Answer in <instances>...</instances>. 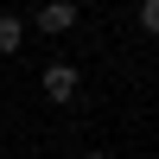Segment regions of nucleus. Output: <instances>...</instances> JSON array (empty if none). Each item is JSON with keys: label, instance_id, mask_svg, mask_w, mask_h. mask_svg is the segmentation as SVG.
I'll use <instances>...</instances> for the list:
<instances>
[{"label": "nucleus", "instance_id": "f257e3e1", "mask_svg": "<svg viewBox=\"0 0 159 159\" xmlns=\"http://www.w3.org/2000/svg\"><path fill=\"white\" fill-rule=\"evenodd\" d=\"M76 89H83V83H76L70 64H51V70H45V96L51 102H76Z\"/></svg>", "mask_w": 159, "mask_h": 159}, {"label": "nucleus", "instance_id": "f03ea898", "mask_svg": "<svg viewBox=\"0 0 159 159\" xmlns=\"http://www.w3.org/2000/svg\"><path fill=\"white\" fill-rule=\"evenodd\" d=\"M32 25H38V32H64V25H76V7H70V0H51V7L32 13Z\"/></svg>", "mask_w": 159, "mask_h": 159}, {"label": "nucleus", "instance_id": "7ed1b4c3", "mask_svg": "<svg viewBox=\"0 0 159 159\" xmlns=\"http://www.w3.org/2000/svg\"><path fill=\"white\" fill-rule=\"evenodd\" d=\"M25 45V19L19 13H0V51H19Z\"/></svg>", "mask_w": 159, "mask_h": 159}, {"label": "nucleus", "instance_id": "20e7f679", "mask_svg": "<svg viewBox=\"0 0 159 159\" xmlns=\"http://www.w3.org/2000/svg\"><path fill=\"white\" fill-rule=\"evenodd\" d=\"M140 19H147V32H159V0H147V7H140Z\"/></svg>", "mask_w": 159, "mask_h": 159}, {"label": "nucleus", "instance_id": "39448f33", "mask_svg": "<svg viewBox=\"0 0 159 159\" xmlns=\"http://www.w3.org/2000/svg\"><path fill=\"white\" fill-rule=\"evenodd\" d=\"M83 159H102V153H83Z\"/></svg>", "mask_w": 159, "mask_h": 159}]
</instances>
